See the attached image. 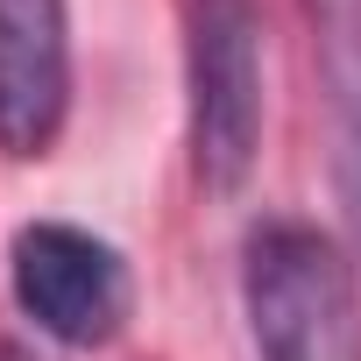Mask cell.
<instances>
[{"mask_svg":"<svg viewBox=\"0 0 361 361\" xmlns=\"http://www.w3.org/2000/svg\"><path fill=\"white\" fill-rule=\"evenodd\" d=\"M241 305L262 361H361L354 269L312 220H262L248 234Z\"/></svg>","mask_w":361,"mask_h":361,"instance_id":"6da1fadb","label":"cell"},{"mask_svg":"<svg viewBox=\"0 0 361 361\" xmlns=\"http://www.w3.org/2000/svg\"><path fill=\"white\" fill-rule=\"evenodd\" d=\"M185 135L206 192H241L262 149V8L192 0L185 15Z\"/></svg>","mask_w":361,"mask_h":361,"instance_id":"7a4b0ae2","label":"cell"},{"mask_svg":"<svg viewBox=\"0 0 361 361\" xmlns=\"http://www.w3.org/2000/svg\"><path fill=\"white\" fill-rule=\"evenodd\" d=\"M15 305L57 347H106L135 312V276L114 241L71 220H29L8 248Z\"/></svg>","mask_w":361,"mask_h":361,"instance_id":"3957f363","label":"cell"},{"mask_svg":"<svg viewBox=\"0 0 361 361\" xmlns=\"http://www.w3.org/2000/svg\"><path fill=\"white\" fill-rule=\"evenodd\" d=\"M71 121L64 0H0V156H50Z\"/></svg>","mask_w":361,"mask_h":361,"instance_id":"277c9868","label":"cell"},{"mask_svg":"<svg viewBox=\"0 0 361 361\" xmlns=\"http://www.w3.org/2000/svg\"><path fill=\"white\" fill-rule=\"evenodd\" d=\"M312 57L333 121V177L361 234V0H312Z\"/></svg>","mask_w":361,"mask_h":361,"instance_id":"5b68a950","label":"cell"},{"mask_svg":"<svg viewBox=\"0 0 361 361\" xmlns=\"http://www.w3.org/2000/svg\"><path fill=\"white\" fill-rule=\"evenodd\" d=\"M0 361H29V354H22V347H8V340H0Z\"/></svg>","mask_w":361,"mask_h":361,"instance_id":"8992f818","label":"cell"}]
</instances>
